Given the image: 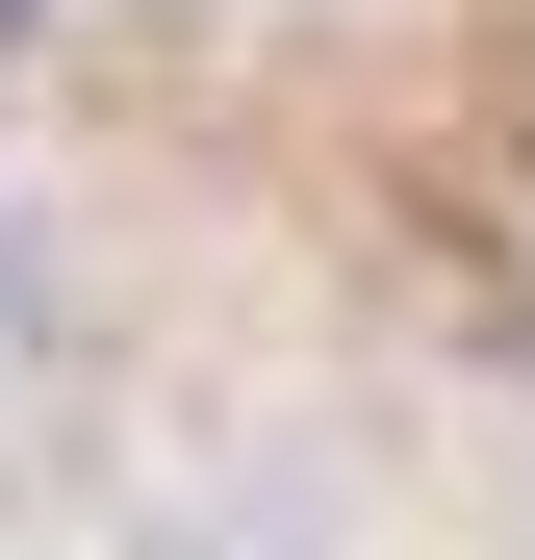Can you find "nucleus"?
Wrapping results in <instances>:
<instances>
[{
    "instance_id": "obj_1",
    "label": "nucleus",
    "mask_w": 535,
    "mask_h": 560,
    "mask_svg": "<svg viewBox=\"0 0 535 560\" xmlns=\"http://www.w3.org/2000/svg\"><path fill=\"white\" fill-rule=\"evenodd\" d=\"M51 383H77V255H51L26 205H0V433H26Z\"/></svg>"
},
{
    "instance_id": "obj_2",
    "label": "nucleus",
    "mask_w": 535,
    "mask_h": 560,
    "mask_svg": "<svg viewBox=\"0 0 535 560\" xmlns=\"http://www.w3.org/2000/svg\"><path fill=\"white\" fill-rule=\"evenodd\" d=\"M26 26H51V0H0V51H26Z\"/></svg>"
}]
</instances>
